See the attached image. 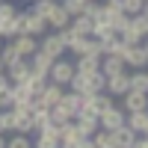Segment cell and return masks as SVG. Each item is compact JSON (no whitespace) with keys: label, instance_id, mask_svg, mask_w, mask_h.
<instances>
[{"label":"cell","instance_id":"cell-32","mask_svg":"<svg viewBox=\"0 0 148 148\" xmlns=\"http://www.w3.org/2000/svg\"><path fill=\"white\" fill-rule=\"evenodd\" d=\"M0 71H6V65H3V59H0Z\"/></svg>","mask_w":148,"mask_h":148},{"label":"cell","instance_id":"cell-15","mask_svg":"<svg viewBox=\"0 0 148 148\" xmlns=\"http://www.w3.org/2000/svg\"><path fill=\"white\" fill-rule=\"evenodd\" d=\"M127 65H125V59H121L119 53H104L101 56V71L107 74V77H110V74H119V71H125Z\"/></svg>","mask_w":148,"mask_h":148},{"label":"cell","instance_id":"cell-3","mask_svg":"<svg viewBox=\"0 0 148 148\" xmlns=\"http://www.w3.org/2000/svg\"><path fill=\"white\" fill-rule=\"evenodd\" d=\"M39 51H45L47 56H65L68 51H65V42L62 39H59V33L56 30H47L45 36H39Z\"/></svg>","mask_w":148,"mask_h":148},{"label":"cell","instance_id":"cell-27","mask_svg":"<svg viewBox=\"0 0 148 148\" xmlns=\"http://www.w3.org/2000/svg\"><path fill=\"white\" fill-rule=\"evenodd\" d=\"M83 3H86V0H59V6H62V9L68 12L71 18H74V15H80V12H83Z\"/></svg>","mask_w":148,"mask_h":148},{"label":"cell","instance_id":"cell-31","mask_svg":"<svg viewBox=\"0 0 148 148\" xmlns=\"http://www.w3.org/2000/svg\"><path fill=\"white\" fill-rule=\"evenodd\" d=\"M0 148H6V133H0Z\"/></svg>","mask_w":148,"mask_h":148},{"label":"cell","instance_id":"cell-25","mask_svg":"<svg viewBox=\"0 0 148 148\" xmlns=\"http://www.w3.org/2000/svg\"><path fill=\"white\" fill-rule=\"evenodd\" d=\"M116 133H119V148H130V145H133V136H136V133H133L127 125L116 127Z\"/></svg>","mask_w":148,"mask_h":148},{"label":"cell","instance_id":"cell-7","mask_svg":"<svg viewBox=\"0 0 148 148\" xmlns=\"http://www.w3.org/2000/svg\"><path fill=\"white\" fill-rule=\"evenodd\" d=\"M121 110H125V113H133V110H148V92L127 89L125 95H121Z\"/></svg>","mask_w":148,"mask_h":148},{"label":"cell","instance_id":"cell-4","mask_svg":"<svg viewBox=\"0 0 148 148\" xmlns=\"http://www.w3.org/2000/svg\"><path fill=\"white\" fill-rule=\"evenodd\" d=\"M33 145H39V148H59V133H56V125H53V121L42 125L39 130L33 133Z\"/></svg>","mask_w":148,"mask_h":148},{"label":"cell","instance_id":"cell-6","mask_svg":"<svg viewBox=\"0 0 148 148\" xmlns=\"http://www.w3.org/2000/svg\"><path fill=\"white\" fill-rule=\"evenodd\" d=\"M6 42H12V47H15L21 56H27V59L39 51V36H30V33H18V36H12Z\"/></svg>","mask_w":148,"mask_h":148},{"label":"cell","instance_id":"cell-13","mask_svg":"<svg viewBox=\"0 0 148 148\" xmlns=\"http://www.w3.org/2000/svg\"><path fill=\"white\" fill-rule=\"evenodd\" d=\"M125 125L133 133H148V110H133V113H127Z\"/></svg>","mask_w":148,"mask_h":148},{"label":"cell","instance_id":"cell-1","mask_svg":"<svg viewBox=\"0 0 148 148\" xmlns=\"http://www.w3.org/2000/svg\"><path fill=\"white\" fill-rule=\"evenodd\" d=\"M56 133H59V145L62 148H89L92 145V136H83L74 125V119H65L56 125Z\"/></svg>","mask_w":148,"mask_h":148},{"label":"cell","instance_id":"cell-21","mask_svg":"<svg viewBox=\"0 0 148 148\" xmlns=\"http://www.w3.org/2000/svg\"><path fill=\"white\" fill-rule=\"evenodd\" d=\"M24 83L30 86L33 98H39V95L45 92V86H47V77H45V74H36V71H30V74H27V80H24Z\"/></svg>","mask_w":148,"mask_h":148},{"label":"cell","instance_id":"cell-24","mask_svg":"<svg viewBox=\"0 0 148 148\" xmlns=\"http://www.w3.org/2000/svg\"><path fill=\"white\" fill-rule=\"evenodd\" d=\"M121 12H125V15H136V12H148V0H121Z\"/></svg>","mask_w":148,"mask_h":148},{"label":"cell","instance_id":"cell-26","mask_svg":"<svg viewBox=\"0 0 148 148\" xmlns=\"http://www.w3.org/2000/svg\"><path fill=\"white\" fill-rule=\"evenodd\" d=\"M83 15H89L92 21H98V18L104 15V6L98 3V0H86V3H83Z\"/></svg>","mask_w":148,"mask_h":148},{"label":"cell","instance_id":"cell-10","mask_svg":"<svg viewBox=\"0 0 148 148\" xmlns=\"http://www.w3.org/2000/svg\"><path fill=\"white\" fill-rule=\"evenodd\" d=\"M125 65H127V71H130V68H145V65H148V47H145V42L133 45L130 51H127Z\"/></svg>","mask_w":148,"mask_h":148},{"label":"cell","instance_id":"cell-19","mask_svg":"<svg viewBox=\"0 0 148 148\" xmlns=\"http://www.w3.org/2000/svg\"><path fill=\"white\" fill-rule=\"evenodd\" d=\"M9 95H12V107H15V104H27L33 98L27 83H9Z\"/></svg>","mask_w":148,"mask_h":148},{"label":"cell","instance_id":"cell-14","mask_svg":"<svg viewBox=\"0 0 148 148\" xmlns=\"http://www.w3.org/2000/svg\"><path fill=\"white\" fill-rule=\"evenodd\" d=\"M27 74H30V59H18V62H12V65L6 68L9 83H24V80H27Z\"/></svg>","mask_w":148,"mask_h":148},{"label":"cell","instance_id":"cell-23","mask_svg":"<svg viewBox=\"0 0 148 148\" xmlns=\"http://www.w3.org/2000/svg\"><path fill=\"white\" fill-rule=\"evenodd\" d=\"M0 59H3V65L9 68L12 62H18V59H27V56H21L15 47H12V42H3V45H0Z\"/></svg>","mask_w":148,"mask_h":148},{"label":"cell","instance_id":"cell-8","mask_svg":"<svg viewBox=\"0 0 148 148\" xmlns=\"http://www.w3.org/2000/svg\"><path fill=\"white\" fill-rule=\"evenodd\" d=\"M74 71H80V74L101 71V53H80V56H74Z\"/></svg>","mask_w":148,"mask_h":148},{"label":"cell","instance_id":"cell-11","mask_svg":"<svg viewBox=\"0 0 148 148\" xmlns=\"http://www.w3.org/2000/svg\"><path fill=\"white\" fill-rule=\"evenodd\" d=\"M47 30V18H42V15H36V12L27 6V24H24V33H30V36H45Z\"/></svg>","mask_w":148,"mask_h":148},{"label":"cell","instance_id":"cell-33","mask_svg":"<svg viewBox=\"0 0 148 148\" xmlns=\"http://www.w3.org/2000/svg\"><path fill=\"white\" fill-rule=\"evenodd\" d=\"M0 45H3V39H0Z\"/></svg>","mask_w":148,"mask_h":148},{"label":"cell","instance_id":"cell-2","mask_svg":"<svg viewBox=\"0 0 148 148\" xmlns=\"http://www.w3.org/2000/svg\"><path fill=\"white\" fill-rule=\"evenodd\" d=\"M74 77V59H65V56H56L51 62V71H47V80H53L59 86H68V80Z\"/></svg>","mask_w":148,"mask_h":148},{"label":"cell","instance_id":"cell-16","mask_svg":"<svg viewBox=\"0 0 148 148\" xmlns=\"http://www.w3.org/2000/svg\"><path fill=\"white\" fill-rule=\"evenodd\" d=\"M68 21H71V15L59 6V0H56V6L51 9V15H47V27L51 30H62V27H68Z\"/></svg>","mask_w":148,"mask_h":148},{"label":"cell","instance_id":"cell-29","mask_svg":"<svg viewBox=\"0 0 148 148\" xmlns=\"http://www.w3.org/2000/svg\"><path fill=\"white\" fill-rule=\"evenodd\" d=\"M15 12H18V6L12 0H0V18H12Z\"/></svg>","mask_w":148,"mask_h":148},{"label":"cell","instance_id":"cell-20","mask_svg":"<svg viewBox=\"0 0 148 148\" xmlns=\"http://www.w3.org/2000/svg\"><path fill=\"white\" fill-rule=\"evenodd\" d=\"M68 27L77 33V36H92V18L80 12V15H74V18L68 21Z\"/></svg>","mask_w":148,"mask_h":148},{"label":"cell","instance_id":"cell-17","mask_svg":"<svg viewBox=\"0 0 148 148\" xmlns=\"http://www.w3.org/2000/svg\"><path fill=\"white\" fill-rule=\"evenodd\" d=\"M51 62H53V56H47L45 51H36V53L30 56V71L45 74V77H47V71H51Z\"/></svg>","mask_w":148,"mask_h":148},{"label":"cell","instance_id":"cell-12","mask_svg":"<svg viewBox=\"0 0 148 148\" xmlns=\"http://www.w3.org/2000/svg\"><path fill=\"white\" fill-rule=\"evenodd\" d=\"M59 107H62L65 113L74 119V116H77V110L83 107V95H80V92H74V89H65L62 98H59Z\"/></svg>","mask_w":148,"mask_h":148},{"label":"cell","instance_id":"cell-22","mask_svg":"<svg viewBox=\"0 0 148 148\" xmlns=\"http://www.w3.org/2000/svg\"><path fill=\"white\" fill-rule=\"evenodd\" d=\"M6 148H33V136L30 133H15L12 130L6 136Z\"/></svg>","mask_w":148,"mask_h":148},{"label":"cell","instance_id":"cell-18","mask_svg":"<svg viewBox=\"0 0 148 148\" xmlns=\"http://www.w3.org/2000/svg\"><path fill=\"white\" fill-rule=\"evenodd\" d=\"M62 92H65V86H59V83H53V80H47L45 92H42L39 98H42V101H45L47 107H53V104H59V98H62Z\"/></svg>","mask_w":148,"mask_h":148},{"label":"cell","instance_id":"cell-30","mask_svg":"<svg viewBox=\"0 0 148 148\" xmlns=\"http://www.w3.org/2000/svg\"><path fill=\"white\" fill-rule=\"evenodd\" d=\"M9 89V77H6V71H0V92Z\"/></svg>","mask_w":148,"mask_h":148},{"label":"cell","instance_id":"cell-28","mask_svg":"<svg viewBox=\"0 0 148 148\" xmlns=\"http://www.w3.org/2000/svg\"><path fill=\"white\" fill-rule=\"evenodd\" d=\"M0 133H12V110H0Z\"/></svg>","mask_w":148,"mask_h":148},{"label":"cell","instance_id":"cell-5","mask_svg":"<svg viewBox=\"0 0 148 148\" xmlns=\"http://www.w3.org/2000/svg\"><path fill=\"white\" fill-rule=\"evenodd\" d=\"M127 89H130V74H127V68H125V71H119V74H110L107 83H104V92H107V95H113V98H121Z\"/></svg>","mask_w":148,"mask_h":148},{"label":"cell","instance_id":"cell-9","mask_svg":"<svg viewBox=\"0 0 148 148\" xmlns=\"http://www.w3.org/2000/svg\"><path fill=\"white\" fill-rule=\"evenodd\" d=\"M74 125H77V130L83 133V136H92V133L98 130V116L89 113V110H77V116H74Z\"/></svg>","mask_w":148,"mask_h":148}]
</instances>
